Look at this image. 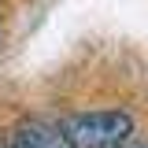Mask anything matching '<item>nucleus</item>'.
<instances>
[{"instance_id":"nucleus-1","label":"nucleus","mask_w":148,"mask_h":148,"mask_svg":"<svg viewBox=\"0 0 148 148\" xmlns=\"http://www.w3.org/2000/svg\"><path fill=\"white\" fill-rule=\"evenodd\" d=\"M71 148H122L133 133V119L126 111H85L63 122Z\"/></svg>"},{"instance_id":"nucleus-2","label":"nucleus","mask_w":148,"mask_h":148,"mask_svg":"<svg viewBox=\"0 0 148 148\" xmlns=\"http://www.w3.org/2000/svg\"><path fill=\"white\" fill-rule=\"evenodd\" d=\"M8 145L11 148H71V141H67L63 126L45 122V119H26V122L15 126Z\"/></svg>"},{"instance_id":"nucleus-3","label":"nucleus","mask_w":148,"mask_h":148,"mask_svg":"<svg viewBox=\"0 0 148 148\" xmlns=\"http://www.w3.org/2000/svg\"><path fill=\"white\" fill-rule=\"evenodd\" d=\"M0 148H11V145H8V141H0Z\"/></svg>"},{"instance_id":"nucleus-4","label":"nucleus","mask_w":148,"mask_h":148,"mask_svg":"<svg viewBox=\"0 0 148 148\" xmlns=\"http://www.w3.org/2000/svg\"><path fill=\"white\" fill-rule=\"evenodd\" d=\"M0 41H4V30H0Z\"/></svg>"},{"instance_id":"nucleus-5","label":"nucleus","mask_w":148,"mask_h":148,"mask_svg":"<svg viewBox=\"0 0 148 148\" xmlns=\"http://www.w3.org/2000/svg\"><path fill=\"white\" fill-rule=\"evenodd\" d=\"M122 148H126V145H122ZM141 148H148V145H141Z\"/></svg>"}]
</instances>
